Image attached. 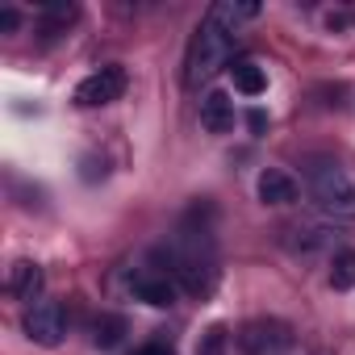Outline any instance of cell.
I'll return each mask as SVG.
<instances>
[{"label": "cell", "mask_w": 355, "mask_h": 355, "mask_svg": "<svg viewBox=\"0 0 355 355\" xmlns=\"http://www.w3.org/2000/svg\"><path fill=\"white\" fill-rule=\"evenodd\" d=\"M163 259H167V276L180 284L184 293H193V297H205V293L214 288V280H218L214 234H209L205 226L193 230V226L184 222L180 234H175V243L163 251Z\"/></svg>", "instance_id": "obj_1"}, {"label": "cell", "mask_w": 355, "mask_h": 355, "mask_svg": "<svg viewBox=\"0 0 355 355\" xmlns=\"http://www.w3.org/2000/svg\"><path fill=\"white\" fill-rule=\"evenodd\" d=\"M305 193L318 214H326L334 222H355V184L338 163H330V159L305 163Z\"/></svg>", "instance_id": "obj_2"}, {"label": "cell", "mask_w": 355, "mask_h": 355, "mask_svg": "<svg viewBox=\"0 0 355 355\" xmlns=\"http://www.w3.org/2000/svg\"><path fill=\"white\" fill-rule=\"evenodd\" d=\"M230 55H234V30H226V26H218V21H201V30H197V38H193V46H189V71H184V80L197 88V84H205V80H214L226 63H230Z\"/></svg>", "instance_id": "obj_3"}, {"label": "cell", "mask_w": 355, "mask_h": 355, "mask_svg": "<svg viewBox=\"0 0 355 355\" xmlns=\"http://www.w3.org/2000/svg\"><path fill=\"white\" fill-rule=\"evenodd\" d=\"M239 347H243V355H276V351L293 347V330H288V322L255 318L239 330Z\"/></svg>", "instance_id": "obj_4"}, {"label": "cell", "mask_w": 355, "mask_h": 355, "mask_svg": "<svg viewBox=\"0 0 355 355\" xmlns=\"http://www.w3.org/2000/svg\"><path fill=\"white\" fill-rule=\"evenodd\" d=\"M26 334L38 347H59L67 334V309L59 301H38L26 309Z\"/></svg>", "instance_id": "obj_5"}, {"label": "cell", "mask_w": 355, "mask_h": 355, "mask_svg": "<svg viewBox=\"0 0 355 355\" xmlns=\"http://www.w3.org/2000/svg\"><path fill=\"white\" fill-rule=\"evenodd\" d=\"M121 92H125V71H121V67H101L96 76L80 80V88H76V105H84V109H92V105H109V101H117Z\"/></svg>", "instance_id": "obj_6"}, {"label": "cell", "mask_w": 355, "mask_h": 355, "mask_svg": "<svg viewBox=\"0 0 355 355\" xmlns=\"http://www.w3.org/2000/svg\"><path fill=\"white\" fill-rule=\"evenodd\" d=\"M130 288H134V297H138V301H146V305H155V309L171 305V301H175V293H180V284H175L167 272H155V268L134 272Z\"/></svg>", "instance_id": "obj_7"}, {"label": "cell", "mask_w": 355, "mask_h": 355, "mask_svg": "<svg viewBox=\"0 0 355 355\" xmlns=\"http://www.w3.org/2000/svg\"><path fill=\"white\" fill-rule=\"evenodd\" d=\"M42 284H46V276H42V268H38V263L21 259V263H13V268H9V293H13L17 301L38 305V301H42Z\"/></svg>", "instance_id": "obj_8"}, {"label": "cell", "mask_w": 355, "mask_h": 355, "mask_svg": "<svg viewBox=\"0 0 355 355\" xmlns=\"http://www.w3.org/2000/svg\"><path fill=\"white\" fill-rule=\"evenodd\" d=\"M201 125L209 134H230L234 130V101L226 92H209L201 101Z\"/></svg>", "instance_id": "obj_9"}, {"label": "cell", "mask_w": 355, "mask_h": 355, "mask_svg": "<svg viewBox=\"0 0 355 355\" xmlns=\"http://www.w3.org/2000/svg\"><path fill=\"white\" fill-rule=\"evenodd\" d=\"M259 201L263 205H293L297 201V180L284 175V171H276V167H268L259 175Z\"/></svg>", "instance_id": "obj_10"}, {"label": "cell", "mask_w": 355, "mask_h": 355, "mask_svg": "<svg viewBox=\"0 0 355 355\" xmlns=\"http://www.w3.org/2000/svg\"><path fill=\"white\" fill-rule=\"evenodd\" d=\"M255 17H259V5H251V0H218L209 9V21H218V26H226L234 34H239L243 21H255Z\"/></svg>", "instance_id": "obj_11"}, {"label": "cell", "mask_w": 355, "mask_h": 355, "mask_svg": "<svg viewBox=\"0 0 355 355\" xmlns=\"http://www.w3.org/2000/svg\"><path fill=\"white\" fill-rule=\"evenodd\" d=\"M230 71H234V88H239L243 96H259V92L268 88V76H263V67H259V63H251V59L234 63Z\"/></svg>", "instance_id": "obj_12"}, {"label": "cell", "mask_w": 355, "mask_h": 355, "mask_svg": "<svg viewBox=\"0 0 355 355\" xmlns=\"http://www.w3.org/2000/svg\"><path fill=\"white\" fill-rule=\"evenodd\" d=\"M96 334V347H117L121 343V334H125V318H117V313H101L96 318V326H92Z\"/></svg>", "instance_id": "obj_13"}, {"label": "cell", "mask_w": 355, "mask_h": 355, "mask_svg": "<svg viewBox=\"0 0 355 355\" xmlns=\"http://www.w3.org/2000/svg\"><path fill=\"white\" fill-rule=\"evenodd\" d=\"M330 284L334 288H355V251H334V259H330Z\"/></svg>", "instance_id": "obj_14"}, {"label": "cell", "mask_w": 355, "mask_h": 355, "mask_svg": "<svg viewBox=\"0 0 355 355\" xmlns=\"http://www.w3.org/2000/svg\"><path fill=\"white\" fill-rule=\"evenodd\" d=\"M76 17H80L76 5H46V9H42V30H46V34H59V30H67Z\"/></svg>", "instance_id": "obj_15"}, {"label": "cell", "mask_w": 355, "mask_h": 355, "mask_svg": "<svg viewBox=\"0 0 355 355\" xmlns=\"http://www.w3.org/2000/svg\"><path fill=\"white\" fill-rule=\"evenodd\" d=\"M222 347H226V326H209L197 355H222Z\"/></svg>", "instance_id": "obj_16"}, {"label": "cell", "mask_w": 355, "mask_h": 355, "mask_svg": "<svg viewBox=\"0 0 355 355\" xmlns=\"http://www.w3.org/2000/svg\"><path fill=\"white\" fill-rule=\"evenodd\" d=\"M134 355H175V351H171L167 343H146V347H138Z\"/></svg>", "instance_id": "obj_17"}, {"label": "cell", "mask_w": 355, "mask_h": 355, "mask_svg": "<svg viewBox=\"0 0 355 355\" xmlns=\"http://www.w3.org/2000/svg\"><path fill=\"white\" fill-rule=\"evenodd\" d=\"M0 30H5V34H9V30H17V13H13V9L0 13Z\"/></svg>", "instance_id": "obj_18"}, {"label": "cell", "mask_w": 355, "mask_h": 355, "mask_svg": "<svg viewBox=\"0 0 355 355\" xmlns=\"http://www.w3.org/2000/svg\"><path fill=\"white\" fill-rule=\"evenodd\" d=\"M313 355H326V351H313Z\"/></svg>", "instance_id": "obj_19"}]
</instances>
